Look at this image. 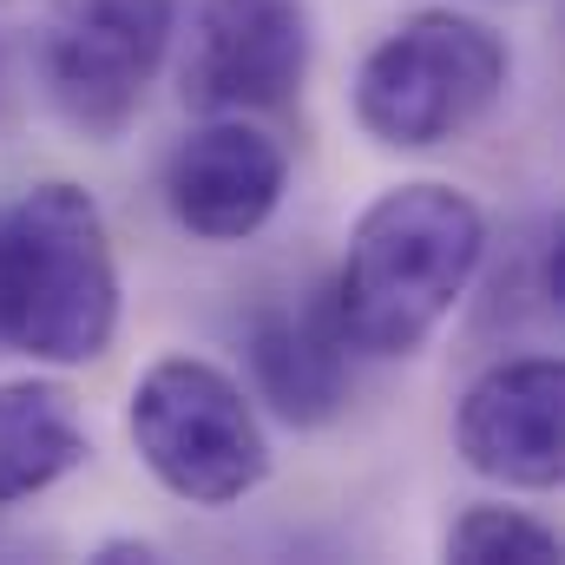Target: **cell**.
<instances>
[{"label": "cell", "mask_w": 565, "mask_h": 565, "mask_svg": "<svg viewBox=\"0 0 565 565\" xmlns=\"http://www.w3.org/2000/svg\"><path fill=\"white\" fill-rule=\"evenodd\" d=\"M440 553L460 565H500V559H520V565H553L559 559V533L546 526V520H533V513H520V507H467L454 526H447V540H440Z\"/></svg>", "instance_id": "cell-11"}, {"label": "cell", "mask_w": 565, "mask_h": 565, "mask_svg": "<svg viewBox=\"0 0 565 565\" xmlns=\"http://www.w3.org/2000/svg\"><path fill=\"white\" fill-rule=\"evenodd\" d=\"M119 335V257L99 204L46 178L0 211V355L86 369Z\"/></svg>", "instance_id": "cell-2"}, {"label": "cell", "mask_w": 565, "mask_h": 565, "mask_svg": "<svg viewBox=\"0 0 565 565\" xmlns=\"http://www.w3.org/2000/svg\"><path fill=\"white\" fill-rule=\"evenodd\" d=\"M342 329L335 316H257L250 329V375H257V395L277 408L289 427H322L342 415L349 402V369H342Z\"/></svg>", "instance_id": "cell-9"}, {"label": "cell", "mask_w": 565, "mask_h": 565, "mask_svg": "<svg viewBox=\"0 0 565 565\" xmlns=\"http://www.w3.org/2000/svg\"><path fill=\"white\" fill-rule=\"evenodd\" d=\"M86 422L60 382H0V507L46 493L73 467H86Z\"/></svg>", "instance_id": "cell-10"}, {"label": "cell", "mask_w": 565, "mask_h": 565, "mask_svg": "<svg viewBox=\"0 0 565 565\" xmlns=\"http://www.w3.org/2000/svg\"><path fill=\"white\" fill-rule=\"evenodd\" d=\"M507 73L513 53L487 20L460 7H422L395 20L355 66V119L388 151H434L493 113Z\"/></svg>", "instance_id": "cell-3"}, {"label": "cell", "mask_w": 565, "mask_h": 565, "mask_svg": "<svg viewBox=\"0 0 565 565\" xmlns=\"http://www.w3.org/2000/svg\"><path fill=\"white\" fill-rule=\"evenodd\" d=\"M487 257V211L440 178L388 184L349 231L329 316L369 355H415Z\"/></svg>", "instance_id": "cell-1"}, {"label": "cell", "mask_w": 565, "mask_h": 565, "mask_svg": "<svg viewBox=\"0 0 565 565\" xmlns=\"http://www.w3.org/2000/svg\"><path fill=\"white\" fill-rule=\"evenodd\" d=\"M282 184H289V151L244 113H211V126L184 132L164 164V204L204 244L257 237L277 217Z\"/></svg>", "instance_id": "cell-8"}, {"label": "cell", "mask_w": 565, "mask_h": 565, "mask_svg": "<svg viewBox=\"0 0 565 565\" xmlns=\"http://www.w3.org/2000/svg\"><path fill=\"white\" fill-rule=\"evenodd\" d=\"M126 434L145 473L191 507H237L270 480V440L250 395L204 355H164L132 382Z\"/></svg>", "instance_id": "cell-4"}, {"label": "cell", "mask_w": 565, "mask_h": 565, "mask_svg": "<svg viewBox=\"0 0 565 565\" xmlns=\"http://www.w3.org/2000/svg\"><path fill=\"white\" fill-rule=\"evenodd\" d=\"M309 7L302 0H198L184 46V106L198 113H270L309 79Z\"/></svg>", "instance_id": "cell-6"}, {"label": "cell", "mask_w": 565, "mask_h": 565, "mask_svg": "<svg viewBox=\"0 0 565 565\" xmlns=\"http://www.w3.org/2000/svg\"><path fill=\"white\" fill-rule=\"evenodd\" d=\"M460 460L513 493H553L565 473V369L553 355H513L473 375L454 408Z\"/></svg>", "instance_id": "cell-7"}, {"label": "cell", "mask_w": 565, "mask_h": 565, "mask_svg": "<svg viewBox=\"0 0 565 565\" xmlns=\"http://www.w3.org/2000/svg\"><path fill=\"white\" fill-rule=\"evenodd\" d=\"M93 559H99V565H126V559H151V546H145V540H113V546H99V553H93Z\"/></svg>", "instance_id": "cell-12"}, {"label": "cell", "mask_w": 565, "mask_h": 565, "mask_svg": "<svg viewBox=\"0 0 565 565\" xmlns=\"http://www.w3.org/2000/svg\"><path fill=\"white\" fill-rule=\"evenodd\" d=\"M178 0H46L40 73L60 119L86 139H119L171 53Z\"/></svg>", "instance_id": "cell-5"}]
</instances>
